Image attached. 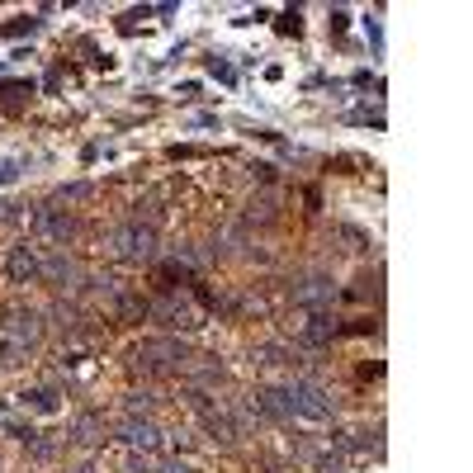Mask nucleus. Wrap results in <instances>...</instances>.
Segmentation results:
<instances>
[{
	"instance_id": "obj_1",
	"label": "nucleus",
	"mask_w": 473,
	"mask_h": 473,
	"mask_svg": "<svg viewBox=\"0 0 473 473\" xmlns=\"http://www.w3.org/2000/svg\"><path fill=\"white\" fill-rule=\"evenodd\" d=\"M280 407L284 412H299V417H313V421L331 417L327 393H322V388H313V383H294V388H284V393H280Z\"/></svg>"
},
{
	"instance_id": "obj_2",
	"label": "nucleus",
	"mask_w": 473,
	"mask_h": 473,
	"mask_svg": "<svg viewBox=\"0 0 473 473\" xmlns=\"http://www.w3.org/2000/svg\"><path fill=\"white\" fill-rule=\"evenodd\" d=\"M114 241H119V251L124 256H147L152 251V232H147V227H124Z\"/></svg>"
},
{
	"instance_id": "obj_3",
	"label": "nucleus",
	"mask_w": 473,
	"mask_h": 473,
	"mask_svg": "<svg viewBox=\"0 0 473 473\" xmlns=\"http://www.w3.org/2000/svg\"><path fill=\"white\" fill-rule=\"evenodd\" d=\"M124 441L128 445H142V450H157V426H147V421H133V426H128V431H124Z\"/></svg>"
},
{
	"instance_id": "obj_4",
	"label": "nucleus",
	"mask_w": 473,
	"mask_h": 473,
	"mask_svg": "<svg viewBox=\"0 0 473 473\" xmlns=\"http://www.w3.org/2000/svg\"><path fill=\"white\" fill-rule=\"evenodd\" d=\"M33 270H38L33 251H29V246H15V256H10V275H15V280H29Z\"/></svg>"
},
{
	"instance_id": "obj_5",
	"label": "nucleus",
	"mask_w": 473,
	"mask_h": 473,
	"mask_svg": "<svg viewBox=\"0 0 473 473\" xmlns=\"http://www.w3.org/2000/svg\"><path fill=\"white\" fill-rule=\"evenodd\" d=\"M317 299H331L327 280H308V289H299V303H317Z\"/></svg>"
},
{
	"instance_id": "obj_6",
	"label": "nucleus",
	"mask_w": 473,
	"mask_h": 473,
	"mask_svg": "<svg viewBox=\"0 0 473 473\" xmlns=\"http://www.w3.org/2000/svg\"><path fill=\"white\" fill-rule=\"evenodd\" d=\"M33 24H38V19H15V24H5V29H0V38H19V33H33Z\"/></svg>"
},
{
	"instance_id": "obj_7",
	"label": "nucleus",
	"mask_w": 473,
	"mask_h": 473,
	"mask_svg": "<svg viewBox=\"0 0 473 473\" xmlns=\"http://www.w3.org/2000/svg\"><path fill=\"white\" fill-rule=\"evenodd\" d=\"M331 327H327V317H313V327H308V341H327Z\"/></svg>"
},
{
	"instance_id": "obj_8",
	"label": "nucleus",
	"mask_w": 473,
	"mask_h": 473,
	"mask_svg": "<svg viewBox=\"0 0 473 473\" xmlns=\"http://www.w3.org/2000/svg\"><path fill=\"white\" fill-rule=\"evenodd\" d=\"M33 397V407H38V412H57V397H52V393H29Z\"/></svg>"
},
{
	"instance_id": "obj_9",
	"label": "nucleus",
	"mask_w": 473,
	"mask_h": 473,
	"mask_svg": "<svg viewBox=\"0 0 473 473\" xmlns=\"http://www.w3.org/2000/svg\"><path fill=\"white\" fill-rule=\"evenodd\" d=\"M15 175H19V166H15V161H0V185H10Z\"/></svg>"
}]
</instances>
